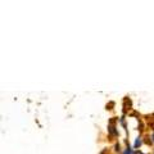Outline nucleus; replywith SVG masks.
Instances as JSON below:
<instances>
[{"mask_svg":"<svg viewBox=\"0 0 154 154\" xmlns=\"http://www.w3.org/2000/svg\"><path fill=\"white\" fill-rule=\"evenodd\" d=\"M140 144H141V141H140V140H137V141H136V144H135V146H136V148H137L139 145H140Z\"/></svg>","mask_w":154,"mask_h":154,"instance_id":"nucleus-1","label":"nucleus"},{"mask_svg":"<svg viewBox=\"0 0 154 154\" xmlns=\"http://www.w3.org/2000/svg\"><path fill=\"white\" fill-rule=\"evenodd\" d=\"M136 154H143V153H140V152H136Z\"/></svg>","mask_w":154,"mask_h":154,"instance_id":"nucleus-2","label":"nucleus"}]
</instances>
